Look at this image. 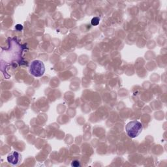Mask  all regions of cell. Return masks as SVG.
<instances>
[{
    "instance_id": "3",
    "label": "cell",
    "mask_w": 167,
    "mask_h": 167,
    "mask_svg": "<svg viewBox=\"0 0 167 167\" xmlns=\"http://www.w3.org/2000/svg\"><path fill=\"white\" fill-rule=\"evenodd\" d=\"M7 161L13 166L20 164L22 161V156L17 151H13L7 156Z\"/></svg>"
},
{
    "instance_id": "4",
    "label": "cell",
    "mask_w": 167,
    "mask_h": 167,
    "mask_svg": "<svg viewBox=\"0 0 167 167\" xmlns=\"http://www.w3.org/2000/svg\"><path fill=\"white\" fill-rule=\"evenodd\" d=\"M99 20H99V18L98 17H94L93 18H92V20H91V23L93 26H97L99 24Z\"/></svg>"
},
{
    "instance_id": "2",
    "label": "cell",
    "mask_w": 167,
    "mask_h": 167,
    "mask_svg": "<svg viewBox=\"0 0 167 167\" xmlns=\"http://www.w3.org/2000/svg\"><path fill=\"white\" fill-rule=\"evenodd\" d=\"M30 73L35 77H41L45 72L44 63L40 60H34L31 63L30 66Z\"/></svg>"
},
{
    "instance_id": "6",
    "label": "cell",
    "mask_w": 167,
    "mask_h": 167,
    "mask_svg": "<svg viewBox=\"0 0 167 167\" xmlns=\"http://www.w3.org/2000/svg\"><path fill=\"white\" fill-rule=\"evenodd\" d=\"M16 29H18V30H22V26H21V25H19V24H18V25H16Z\"/></svg>"
},
{
    "instance_id": "1",
    "label": "cell",
    "mask_w": 167,
    "mask_h": 167,
    "mask_svg": "<svg viewBox=\"0 0 167 167\" xmlns=\"http://www.w3.org/2000/svg\"><path fill=\"white\" fill-rule=\"evenodd\" d=\"M142 129H143L142 124L137 120L128 123L125 127L127 135L130 138H136L139 136L142 133Z\"/></svg>"
},
{
    "instance_id": "5",
    "label": "cell",
    "mask_w": 167,
    "mask_h": 167,
    "mask_svg": "<svg viewBox=\"0 0 167 167\" xmlns=\"http://www.w3.org/2000/svg\"><path fill=\"white\" fill-rule=\"evenodd\" d=\"M71 166H74V167H78L80 166V162L78 161H73L71 163Z\"/></svg>"
}]
</instances>
